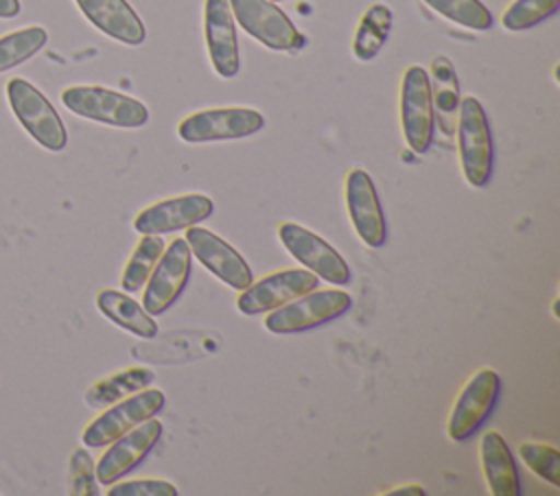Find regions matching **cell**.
Wrapping results in <instances>:
<instances>
[{"mask_svg":"<svg viewBox=\"0 0 560 496\" xmlns=\"http://www.w3.org/2000/svg\"><path fill=\"white\" fill-rule=\"evenodd\" d=\"M61 103L68 111L109 127L136 129L149 120L142 101L103 85H70L61 92Z\"/></svg>","mask_w":560,"mask_h":496,"instance_id":"cell-1","label":"cell"},{"mask_svg":"<svg viewBox=\"0 0 560 496\" xmlns=\"http://www.w3.org/2000/svg\"><path fill=\"white\" fill-rule=\"evenodd\" d=\"M457 153L462 175L468 186L483 188L492 177V131L483 105L475 96H464L457 111Z\"/></svg>","mask_w":560,"mask_h":496,"instance_id":"cell-2","label":"cell"},{"mask_svg":"<svg viewBox=\"0 0 560 496\" xmlns=\"http://www.w3.org/2000/svg\"><path fill=\"white\" fill-rule=\"evenodd\" d=\"M7 98L22 129L46 151L59 153L68 144L63 120L50 101L26 79L13 76L7 81Z\"/></svg>","mask_w":560,"mask_h":496,"instance_id":"cell-3","label":"cell"},{"mask_svg":"<svg viewBox=\"0 0 560 496\" xmlns=\"http://www.w3.org/2000/svg\"><path fill=\"white\" fill-rule=\"evenodd\" d=\"M352 297L339 288H324V291H308L265 315V328L273 334H293L319 328L346 310H350Z\"/></svg>","mask_w":560,"mask_h":496,"instance_id":"cell-4","label":"cell"},{"mask_svg":"<svg viewBox=\"0 0 560 496\" xmlns=\"http://www.w3.org/2000/svg\"><path fill=\"white\" fill-rule=\"evenodd\" d=\"M234 20L256 42L278 52H298L306 37L295 28L289 15L271 0H228Z\"/></svg>","mask_w":560,"mask_h":496,"instance_id":"cell-5","label":"cell"},{"mask_svg":"<svg viewBox=\"0 0 560 496\" xmlns=\"http://www.w3.org/2000/svg\"><path fill=\"white\" fill-rule=\"evenodd\" d=\"M400 127L413 153H427L435 133L433 90L422 66H409L400 83Z\"/></svg>","mask_w":560,"mask_h":496,"instance_id":"cell-6","label":"cell"},{"mask_svg":"<svg viewBox=\"0 0 560 496\" xmlns=\"http://www.w3.org/2000/svg\"><path fill=\"white\" fill-rule=\"evenodd\" d=\"M164 391L160 389H140L118 402H114L109 409H105L98 417H94L81 433V441L88 448H103L112 444L122 433L131 430L140 422L155 417L164 409Z\"/></svg>","mask_w":560,"mask_h":496,"instance_id":"cell-7","label":"cell"},{"mask_svg":"<svg viewBox=\"0 0 560 496\" xmlns=\"http://www.w3.org/2000/svg\"><path fill=\"white\" fill-rule=\"evenodd\" d=\"M265 127V116L252 107H212L188 114L177 125V135L184 142H219L238 140L258 133Z\"/></svg>","mask_w":560,"mask_h":496,"instance_id":"cell-8","label":"cell"},{"mask_svg":"<svg viewBox=\"0 0 560 496\" xmlns=\"http://www.w3.org/2000/svg\"><path fill=\"white\" fill-rule=\"evenodd\" d=\"M192 271V258L186 238H175L162 251L158 264L153 267L151 275L144 282L142 293V308L149 315L166 312L177 297L184 293Z\"/></svg>","mask_w":560,"mask_h":496,"instance_id":"cell-9","label":"cell"},{"mask_svg":"<svg viewBox=\"0 0 560 496\" xmlns=\"http://www.w3.org/2000/svg\"><path fill=\"white\" fill-rule=\"evenodd\" d=\"M501 391V378L494 369L481 367L470 376V380L462 387L448 422H446V433L453 441H464L472 433L479 430V426L488 420L492 413Z\"/></svg>","mask_w":560,"mask_h":496,"instance_id":"cell-10","label":"cell"},{"mask_svg":"<svg viewBox=\"0 0 560 496\" xmlns=\"http://www.w3.org/2000/svg\"><path fill=\"white\" fill-rule=\"evenodd\" d=\"M278 238L282 247L311 273L330 282V284H348L350 282V267L341 258V253L326 243L319 234L298 225V223H280Z\"/></svg>","mask_w":560,"mask_h":496,"instance_id":"cell-11","label":"cell"},{"mask_svg":"<svg viewBox=\"0 0 560 496\" xmlns=\"http://www.w3.org/2000/svg\"><path fill=\"white\" fill-rule=\"evenodd\" d=\"M317 284L319 277L308 269H280L243 288L236 308L243 315H262L317 288Z\"/></svg>","mask_w":560,"mask_h":496,"instance_id":"cell-12","label":"cell"},{"mask_svg":"<svg viewBox=\"0 0 560 496\" xmlns=\"http://www.w3.org/2000/svg\"><path fill=\"white\" fill-rule=\"evenodd\" d=\"M162 437V422L155 417H149L133 426L131 430L116 437L109 448L101 454L98 463L94 465L96 481L101 485H112L120 481L125 474H129L138 463L144 461V457L153 450V446Z\"/></svg>","mask_w":560,"mask_h":496,"instance_id":"cell-13","label":"cell"},{"mask_svg":"<svg viewBox=\"0 0 560 496\" xmlns=\"http://www.w3.org/2000/svg\"><path fill=\"white\" fill-rule=\"evenodd\" d=\"M184 238L188 243L190 256H195L214 277H219L230 288L243 291L254 282L252 269L245 258L214 232L190 225L186 227Z\"/></svg>","mask_w":560,"mask_h":496,"instance_id":"cell-14","label":"cell"},{"mask_svg":"<svg viewBox=\"0 0 560 496\" xmlns=\"http://www.w3.org/2000/svg\"><path fill=\"white\" fill-rule=\"evenodd\" d=\"M346 208L357 236L368 247H383L387 240L385 212L372 177L363 168L346 175Z\"/></svg>","mask_w":560,"mask_h":496,"instance_id":"cell-15","label":"cell"},{"mask_svg":"<svg viewBox=\"0 0 560 496\" xmlns=\"http://www.w3.org/2000/svg\"><path fill=\"white\" fill-rule=\"evenodd\" d=\"M214 212V203L206 194H179L171 199L155 201L140 210L133 219V229L138 234H168L175 229H186L195 223L206 221Z\"/></svg>","mask_w":560,"mask_h":496,"instance_id":"cell-16","label":"cell"},{"mask_svg":"<svg viewBox=\"0 0 560 496\" xmlns=\"http://www.w3.org/2000/svg\"><path fill=\"white\" fill-rule=\"evenodd\" d=\"M203 35L210 63L221 79H232L238 74L241 57L234 28V15L228 0H206L203 2Z\"/></svg>","mask_w":560,"mask_h":496,"instance_id":"cell-17","label":"cell"},{"mask_svg":"<svg viewBox=\"0 0 560 496\" xmlns=\"http://www.w3.org/2000/svg\"><path fill=\"white\" fill-rule=\"evenodd\" d=\"M79 11L96 26L103 35L127 44L140 46L147 37V28L140 15L131 9L127 0H74Z\"/></svg>","mask_w":560,"mask_h":496,"instance_id":"cell-18","label":"cell"},{"mask_svg":"<svg viewBox=\"0 0 560 496\" xmlns=\"http://www.w3.org/2000/svg\"><path fill=\"white\" fill-rule=\"evenodd\" d=\"M479 461L481 472L492 496H518L521 476L516 461L508 448V441L497 433L488 430L479 441Z\"/></svg>","mask_w":560,"mask_h":496,"instance_id":"cell-19","label":"cell"},{"mask_svg":"<svg viewBox=\"0 0 560 496\" xmlns=\"http://www.w3.org/2000/svg\"><path fill=\"white\" fill-rule=\"evenodd\" d=\"M96 306L118 328H122L140 339L158 336V323H155L153 315H149L140 306V302H136L131 295L116 291V288H103L96 295Z\"/></svg>","mask_w":560,"mask_h":496,"instance_id":"cell-20","label":"cell"},{"mask_svg":"<svg viewBox=\"0 0 560 496\" xmlns=\"http://www.w3.org/2000/svg\"><path fill=\"white\" fill-rule=\"evenodd\" d=\"M155 374L149 367H127L120 369L112 376L101 378L98 382H94L88 391H85V402L92 409H103L109 406L144 387H149L153 382Z\"/></svg>","mask_w":560,"mask_h":496,"instance_id":"cell-21","label":"cell"},{"mask_svg":"<svg viewBox=\"0 0 560 496\" xmlns=\"http://www.w3.org/2000/svg\"><path fill=\"white\" fill-rule=\"evenodd\" d=\"M392 9L376 2L370 4L359 24H357V33H354V42H352V52L357 59L361 61H370L378 55V50L385 46L389 31H392Z\"/></svg>","mask_w":560,"mask_h":496,"instance_id":"cell-22","label":"cell"},{"mask_svg":"<svg viewBox=\"0 0 560 496\" xmlns=\"http://www.w3.org/2000/svg\"><path fill=\"white\" fill-rule=\"evenodd\" d=\"M164 251V240L158 234H142L140 243L133 247L122 275H120V286L127 293H136L144 286L147 277L151 275L153 267L158 264L160 256Z\"/></svg>","mask_w":560,"mask_h":496,"instance_id":"cell-23","label":"cell"},{"mask_svg":"<svg viewBox=\"0 0 560 496\" xmlns=\"http://www.w3.org/2000/svg\"><path fill=\"white\" fill-rule=\"evenodd\" d=\"M48 42V33L42 26H24L0 37V72H7L33 55H37Z\"/></svg>","mask_w":560,"mask_h":496,"instance_id":"cell-24","label":"cell"},{"mask_svg":"<svg viewBox=\"0 0 560 496\" xmlns=\"http://www.w3.org/2000/svg\"><path fill=\"white\" fill-rule=\"evenodd\" d=\"M438 15L470 28V31H488L492 28V13L481 0H422Z\"/></svg>","mask_w":560,"mask_h":496,"instance_id":"cell-25","label":"cell"},{"mask_svg":"<svg viewBox=\"0 0 560 496\" xmlns=\"http://www.w3.org/2000/svg\"><path fill=\"white\" fill-rule=\"evenodd\" d=\"M560 9V0H514L501 15V24L508 31H527Z\"/></svg>","mask_w":560,"mask_h":496,"instance_id":"cell-26","label":"cell"},{"mask_svg":"<svg viewBox=\"0 0 560 496\" xmlns=\"http://www.w3.org/2000/svg\"><path fill=\"white\" fill-rule=\"evenodd\" d=\"M523 463L551 487H560V452L556 446L525 441L518 446Z\"/></svg>","mask_w":560,"mask_h":496,"instance_id":"cell-27","label":"cell"},{"mask_svg":"<svg viewBox=\"0 0 560 496\" xmlns=\"http://www.w3.org/2000/svg\"><path fill=\"white\" fill-rule=\"evenodd\" d=\"M109 496H177V487L164 479L116 481L107 489Z\"/></svg>","mask_w":560,"mask_h":496,"instance_id":"cell-28","label":"cell"},{"mask_svg":"<svg viewBox=\"0 0 560 496\" xmlns=\"http://www.w3.org/2000/svg\"><path fill=\"white\" fill-rule=\"evenodd\" d=\"M70 485L72 494H98L94 463L85 450H74V454L70 457Z\"/></svg>","mask_w":560,"mask_h":496,"instance_id":"cell-29","label":"cell"},{"mask_svg":"<svg viewBox=\"0 0 560 496\" xmlns=\"http://www.w3.org/2000/svg\"><path fill=\"white\" fill-rule=\"evenodd\" d=\"M20 9V0H0V17H15Z\"/></svg>","mask_w":560,"mask_h":496,"instance_id":"cell-30","label":"cell"},{"mask_svg":"<svg viewBox=\"0 0 560 496\" xmlns=\"http://www.w3.org/2000/svg\"><path fill=\"white\" fill-rule=\"evenodd\" d=\"M385 494H389V496H400V494H413V496H422L424 494V489L420 487V485H402V487H394V489H389V492H385Z\"/></svg>","mask_w":560,"mask_h":496,"instance_id":"cell-31","label":"cell"},{"mask_svg":"<svg viewBox=\"0 0 560 496\" xmlns=\"http://www.w3.org/2000/svg\"><path fill=\"white\" fill-rule=\"evenodd\" d=\"M271 2H282V0H271Z\"/></svg>","mask_w":560,"mask_h":496,"instance_id":"cell-32","label":"cell"}]
</instances>
